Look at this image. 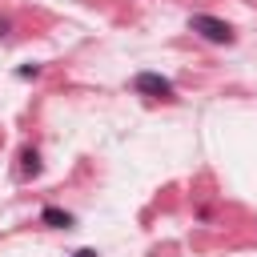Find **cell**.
Instances as JSON below:
<instances>
[{
    "label": "cell",
    "mask_w": 257,
    "mask_h": 257,
    "mask_svg": "<svg viewBox=\"0 0 257 257\" xmlns=\"http://www.w3.org/2000/svg\"><path fill=\"white\" fill-rule=\"evenodd\" d=\"M133 88L141 96H173V80L161 76V72H137L133 76Z\"/></svg>",
    "instance_id": "obj_2"
},
{
    "label": "cell",
    "mask_w": 257,
    "mask_h": 257,
    "mask_svg": "<svg viewBox=\"0 0 257 257\" xmlns=\"http://www.w3.org/2000/svg\"><path fill=\"white\" fill-rule=\"evenodd\" d=\"M40 221H44L48 229H68V225H72V213H64V209H56V205H48V209L40 213Z\"/></svg>",
    "instance_id": "obj_3"
},
{
    "label": "cell",
    "mask_w": 257,
    "mask_h": 257,
    "mask_svg": "<svg viewBox=\"0 0 257 257\" xmlns=\"http://www.w3.org/2000/svg\"><path fill=\"white\" fill-rule=\"evenodd\" d=\"M189 28L201 32L205 40H213V44H233V28L225 20H217V16H209V12H193L189 16Z\"/></svg>",
    "instance_id": "obj_1"
},
{
    "label": "cell",
    "mask_w": 257,
    "mask_h": 257,
    "mask_svg": "<svg viewBox=\"0 0 257 257\" xmlns=\"http://www.w3.org/2000/svg\"><path fill=\"white\" fill-rule=\"evenodd\" d=\"M8 28H12V24H8V16H0V36H4Z\"/></svg>",
    "instance_id": "obj_7"
},
{
    "label": "cell",
    "mask_w": 257,
    "mask_h": 257,
    "mask_svg": "<svg viewBox=\"0 0 257 257\" xmlns=\"http://www.w3.org/2000/svg\"><path fill=\"white\" fill-rule=\"evenodd\" d=\"M36 169H40V157L28 149V153H24V173H36Z\"/></svg>",
    "instance_id": "obj_5"
},
{
    "label": "cell",
    "mask_w": 257,
    "mask_h": 257,
    "mask_svg": "<svg viewBox=\"0 0 257 257\" xmlns=\"http://www.w3.org/2000/svg\"><path fill=\"white\" fill-rule=\"evenodd\" d=\"M72 257H96V249H76Z\"/></svg>",
    "instance_id": "obj_6"
},
{
    "label": "cell",
    "mask_w": 257,
    "mask_h": 257,
    "mask_svg": "<svg viewBox=\"0 0 257 257\" xmlns=\"http://www.w3.org/2000/svg\"><path fill=\"white\" fill-rule=\"evenodd\" d=\"M16 76H20V80H36V76H40V64H20Z\"/></svg>",
    "instance_id": "obj_4"
}]
</instances>
